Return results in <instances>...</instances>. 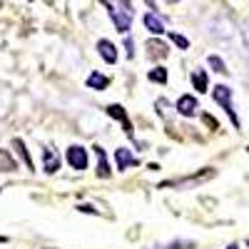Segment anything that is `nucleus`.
Here are the masks:
<instances>
[{"instance_id": "1a4fd4ad", "label": "nucleus", "mask_w": 249, "mask_h": 249, "mask_svg": "<svg viewBox=\"0 0 249 249\" xmlns=\"http://www.w3.org/2000/svg\"><path fill=\"white\" fill-rule=\"evenodd\" d=\"M97 53H100V57L105 60L107 65H115V62H117V48L110 43V40H105V37L97 40Z\"/></svg>"}, {"instance_id": "423d86ee", "label": "nucleus", "mask_w": 249, "mask_h": 249, "mask_svg": "<svg viewBox=\"0 0 249 249\" xmlns=\"http://www.w3.org/2000/svg\"><path fill=\"white\" fill-rule=\"evenodd\" d=\"M115 164H117V170H120V172H124V170L137 167L140 160H137L127 147H117V150H115Z\"/></svg>"}, {"instance_id": "aec40b11", "label": "nucleus", "mask_w": 249, "mask_h": 249, "mask_svg": "<svg viewBox=\"0 0 249 249\" xmlns=\"http://www.w3.org/2000/svg\"><path fill=\"white\" fill-rule=\"evenodd\" d=\"M170 40L179 48V50H190V40H187L184 35H179V33H170Z\"/></svg>"}, {"instance_id": "9b49d317", "label": "nucleus", "mask_w": 249, "mask_h": 249, "mask_svg": "<svg viewBox=\"0 0 249 249\" xmlns=\"http://www.w3.org/2000/svg\"><path fill=\"white\" fill-rule=\"evenodd\" d=\"M92 152L97 155V177L107 179V177L112 175V170H110V162H107V155H105V150H102L100 144H95V147H92Z\"/></svg>"}, {"instance_id": "4be33fe9", "label": "nucleus", "mask_w": 249, "mask_h": 249, "mask_svg": "<svg viewBox=\"0 0 249 249\" xmlns=\"http://www.w3.org/2000/svg\"><path fill=\"white\" fill-rule=\"evenodd\" d=\"M77 212H82V214H92V217H97V214H100L92 204H77Z\"/></svg>"}, {"instance_id": "9d476101", "label": "nucleus", "mask_w": 249, "mask_h": 249, "mask_svg": "<svg viewBox=\"0 0 249 249\" xmlns=\"http://www.w3.org/2000/svg\"><path fill=\"white\" fill-rule=\"evenodd\" d=\"M167 55H170L167 43H162V40H147V57L150 60H164Z\"/></svg>"}, {"instance_id": "393cba45", "label": "nucleus", "mask_w": 249, "mask_h": 249, "mask_svg": "<svg viewBox=\"0 0 249 249\" xmlns=\"http://www.w3.org/2000/svg\"><path fill=\"white\" fill-rule=\"evenodd\" d=\"M167 3H177V0H167Z\"/></svg>"}, {"instance_id": "5701e85b", "label": "nucleus", "mask_w": 249, "mask_h": 249, "mask_svg": "<svg viewBox=\"0 0 249 249\" xmlns=\"http://www.w3.org/2000/svg\"><path fill=\"white\" fill-rule=\"evenodd\" d=\"M124 50H127V57H135V43H132V37L124 40Z\"/></svg>"}, {"instance_id": "20e7f679", "label": "nucleus", "mask_w": 249, "mask_h": 249, "mask_svg": "<svg viewBox=\"0 0 249 249\" xmlns=\"http://www.w3.org/2000/svg\"><path fill=\"white\" fill-rule=\"evenodd\" d=\"M65 160H68V164L75 172H85L88 170V150L82 147V144H70L68 152H65Z\"/></svg>"}, {"instance_id": "0eeeda50", "label": "nucleus", "mask_w": 249, "mask_h": 249, "mask_svg": "<svg viewBox=\"0 0 249 249\" xmlns=\"http://www.w3.org/2000/svg\"><path fill=\"white\" fill-rule=\"evenodd\" d=\"M197 110H199V102H197L195 95H182V97L177 100V112H179L182 117H195Z\"/></svg>"}, {"instance_id": "2eb2a0df", "label": "nucleus", "mask_w": 249, "mask_h": 249, "mask_svg": "<svg viewBox=\"0 0 249 249\" xmlns=\"http://www.w3.org/2000/svg\"><path fill=\"white\" fill-rule=\"evenodd\" d=\"M0 172H18V162L13 160V155L8 150L0 147Z\"/></svg>"}, {"instance_id": "b1692460", "label": "nucleus", "mask_w": 249, "mask_h": 249, "mask_svg": "<svg viewBox=\"0 0 249 249\" xmlns=\"http://www.w3.org/2000/svg\"><path fill=\"white\" fill-rule=\"evenodd\" d=\"M227 249H239V244H230V247H227Z\"/></svg>"}, {"instance_id": "f8f14e48", "label": "nucleus", "mask_w": 249, "mask_h": 249, "mask_svg": "<svg viewBox=\"0 0 249 249\" xmlns=\"http://www.w3.org/2000/svg\"><path fill=\"white\" fill-rule=\"evenodd\" d=\"M142 23H144V28H147L152 35H162V33H164V23H162L155 13H144V15H142Z\"/></svg>"}, {"instance_id": "f257e3e1", "label": "nucleus", "mask_w": 249, "mask_h": 249, "mask_svg": "<svg viewBox=\"0 0 249 249\" xmlns=\"http://www.w3.org/2000/svg\"><path fill=\"white\" fill-rule=\"evenodd\" d=\"M102 5L107 8L110 20L115 23V30L120 35H127L130 25H132V18H135V8L130 0H102Z\"/></svg>"}, {"instance_id": "6ab92c4d", "label": "nucleus", "mask_w": 249, "mask_h": 249, "mask_svg": "<svg viewBox=\"0 0 249 249\" xmlns=\"http://www.w3.org/2000/svg\"><path fill=\"white\" fill-rule=\"evenodd\" d=\"M195 242H182V239H175L170 244H164V247H152V249H192Z\"/></svg>"}, {"instance_id": "ddd939ff", "label": "nucleus", "mask_w": 249, "mask_h": 249, "mask_svg": "<svg viewBox=\"0 0 249 249\" xmlns=\"http://www.w3.org/2000/svg\"><path fill=\"white\" fill-rule=\"evenodd\" d=\"M85 85L90 88V90H105L107 85H110V77L107 75H102V72H90L88 75V80H85Z\"/></svg>"}, {"instance_id": "a211bd4d", "label": "nucleus", "mask_w": 249, "mask_h": 249, "mask_svg": "<svg viewBox=\"0 0 249 249\" xmlns=\"http://www.w3.org/2000/svg\"><path fill=\"white\" fill-rule=\"evenodd\" d=\"M147 80L157 82V85H164V82H167V70H164V68H152L147 72Z\"/></svg>"}, {"instance_id": "f3484780", "label": "nucleus", "mask_w": 249, "mask_h": 249, "mask_svg": "<svg viewBox=\"0 0 249 249\" xmlns=\"http://www.w3.org/2000/svg\"><path fill=\"white\" fill-rule=\"evenodd\" d=\"M207 65L212 68V72H219V75L230 72V70H227V65H224V60H222L219 55H210V57H207Z\"/></svg>"}, {"instance_id": "4468645a", "label": "nucleus", "mask_w": 249, "mask_h": 249, "mask_svg": "<svg viewBox=\"0 0 249 249\" xmlns=\"http://www.w3.org/2000/svg\"><path fill=\"white\" fill-rule=\"evenodd\" d=\"M13 147L18 150L20 160L25 162V167H28V170H35V164H33V157H30V152H28V144H25L23 140H20V137H15V140H13Z\"/></svg>"}, {"instance_id": "7ed1b4c3", "label": "nucleus", "mask_w": 249, "mask_h": 249, "mask_svg": "<svg viewBox=\"0 0 249 249\" xmlns=\"http://www.w3.org/2000/svg\"><path fill=\"white\" fill-rule=\"evenodd\" d=\"M217 172L212 170V167H204V170H199V172H195V175H190V177H179V179H167V182H162L160 184V190H167V187H177V190H187V187H199L202 182H207V179H212Z\"/></svg>"}, {"instance_id": "a878e982", "label": "nucleus", "mask_w": 249, "mask_h": 249, "mask_svg": "<svg viewBox=\"0 0 249 249\" xmlns=\"http://www.w3.org/2000/svg\"><path fill=\"white\" fill-rule=\"evenodd\" d=\"M247 152H249V147H247Z\"/></svg>"}, {"instance_id": "412c9836", "label": "nucleus", "mask_w": 249, "mask_h": 249, "mask_svg": "<svg viewBox=\"0 0 249 249\" xmlns=\"http://www.w3.org/2000/svg\"><path fill=\"white\" fill-rule=\"evenodd\" d=\"M202 122H204L210 130H219V122H217L212 115H207V112H202Z\"/></svg>"}, {"instance_id": "39448f33", "label": "nucleus", "mask_w": 249, "mask_h": 249, "mask_svg": "<svg viewBox=\"0 0 249 249\" xmlns=\"http://www.w3.org/2000/svg\"><path fill=\"white\" fill-rule=\"evenodd\" d=\"M112 120H117L120 124H122V130H124V135H127L130 140H135V127H132V122H130V117H127V110H124L122 105H107V110H105Z\"/></svg>"}, {"instance_id": "6e6552de", "label": "nucleus", "mask_w": 249, "mask_h": 249, "mask_svg": "<svg viewBox=\"0 0 249 249\" xmlns=\"http://www.w3.org/2000/svg\"><path fill=\"white\" fill-rule=\"evenodd\" d=\"M60 162H62V157L57 155V150L43 147V170H45L48 175H55V172L60 170Z\"/></svg>"}, {"instance_id": "dca6fc26", "label": "nucleus", "mask_w": 249, "mask_h": 249, "mask_svg": "<svg viewBox=\"0 0 249 249\" xmlns=\"http://www.w3.org/2000/svg\"><path fill=\"white\" fill-rule=\"evenodd\" d=\"M192 88H195L197 92H207V88H210L207 70H195V72H192Z\"/></svg>"}, {"instance_id": "f03ea898", "label": "nucleus", "mask_w": 249, "mask_h": 249, "mask_svg": "<svg viewBox=\"0 0 249 249\" xmlns=\"http://www.w3.org/2000/svg\"><path fill=\"white\" fill-rule=\"evenodd\" d=\"M212 97H214V102L217 105L230 115V120H232V127L234 130H239L242 127V122H239V117H237V110H234V102H232V90L227 88V85H214V90H212Z\"/></svg>"}]
</instances>
